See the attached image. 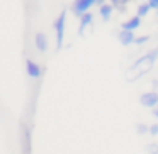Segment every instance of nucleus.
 Segmentation results:
<instances>
[{"mask_svg":"<svg viewBox=\"0 0 158 154\" xmlns=\"http://www.w3.org/2000/svg\"><path fill=\"white\" fill-rule=\"evenodd\" d=\"M156 59H158V48L153 49V51H150V53H146L143 58L136 59V61L131 65V68H129V71L134 73V76H131L129 80H131V81H134V80L141 78L143 75H146V73L150 71V68L155 65Z\"/></svg>","mask_w":158,"mask_h":154,"instance_id":"f257e3e1","label":"nucleus"},{"mask_svg":"<svg viewBox=\"0 0 158 154\" xmlns=\"http://www.w3.org/2000/svg\"><path fill=\"white\" fill-rule=\"evenodd\" d=\"M65 26H66V10H61L55 21V32H56V49H61L65 41Z\"/></svg>","mask_w":158,"mask_h":154,"instance_id":"f03ea898","label":"nucleus"},{"mask_svg":"<svg viewBox=\"0 0 158 154\" xmlns=\"http://www.w3.org/2000/svg\"><path fill=\"white\" fill-rule=\"evenodd\" d=\"M95 4L102 5L104 0H75V2H73L72 10H73V14H75V15H78V17H80V15H83L85 12H89L90 7L95 5Z\"/></svg>","mask_w":158,"mask_h":154,"instance_id":"7ed1b4c3","label":"nucleus"},{"mask_svg":"<svg viewBox=\"0 0 158 154\" xmlns=\"http://www.w3.org/2000/svg\"><path fill=\"white\" fill-rule=\"evenodd\" d=\"M26 73H27L29 78L38 80V78H41V75H43V68H41L39 63L34 61V59L27 58V59H26Z\"/></svg>","mask_w":158,"mask_h":154,"instance_id":"20e7f679","label":"nucleus"},{"mask_svg":"<svg viewBox=\"0 0 158 154\" xmlns=\"http://www.w3.org/2000/svg\"><path fill=\"white\" fill-rule=\"evenodd\" d=\"M139 103L143 107H148V109H155L158 105V93L155 92H146L139 97Z\"/></svg>","mask_w":158,"mask_h":154,"instance_id":"39448f33","label":"nucleus"},{"mask_svg":"<svg viewBox=\"0 0 158 154\" xmlns=\"http://www.w3.org/2000/svg\"><path fill=\"white\" fill-rule=\"evenodd\" d=\"M34 44H36V49H38L39 53H44L46 49H48V38H46L44 32H36Z\"/></svg>","mask_w":158,"mask_h":154,"instance_id":"423d86ee","label":"nucleus"},{"mask_svg":"<svg viewBox=\"0 0 158 154\" xmlns=\"http://www.w3.org/2000/svg\"><path fill=\"white\" fill-rule=\"evenodd\" d=\"M117 38H119V42H121L123 46L133 44L134 39H136V38H134V32H133V31H124V29L119 32V36H117Z\"/></svg>","mask_w":158,"mask_h":154,"instance_id":"0eeeda50","label":"nucleus"},{"mask_svg":"<svg viewBox=\"0 0 158 154\" xmlns=\"http://www.w3.org/2000/svg\"><path fill=\"white\" fill-rule=\"evenodd\" d=\"M139 26H141V17H139V15H134V17H131L129 21L123 22V29H124V31H136Z\"/></svg>","mask_w":158,"mask_h":154,"instance_id":"6e6552de","label":"nucleus"},{"mask_svg":"<svg viewBox=\"0 0 158 154\" xmlns=\"http://www.w3.org/2000/svg\"><path fill=\"white\" fill-rule=\"evenodd\" d=\"M92 21H94V15L90 14V12H85L83 15H80V27H78V32H80V34H83L85 27H89V26L92 24Z\"/></svg>","mask_w":158,"mask_h":154,"instance_id":"1a4fd4ad","label":"nucleus"},{"mask_svg":"<svg viewBox=\"0 0 158 154\" xmlns=\"http://www.w3.org/2000/svg\"><path fill=\"white\" fill-rule=\"evenodd\" d=\"M112 10H114L112 4H102L100 9H99V14H100V17H102L104 21H109V17L112 15Z\"/></svg>","mask_w":158,"mask_h":154,"instance_id":"9d476101","label":"nucleus"},{"mask_svg":"<svg viewBox=\"0 0 158 154\" xmlns=\"http://www.w3.org/2000/svg\"><path fill=\"white\" fill-rule=\"evenodd\" d=\"M110 4H112L114 9H117V10L123 12L124 9H126V5L129 4V0H110Z\"/></svg>","mask_w":158,"mask_h":154,"instance_id":"9b49d317","label":"nucleus"},{"mask_svg":"<svg viewBox=\"0 0 158 154\" xmlns=\"http://www.w3.org/2000/svg\"><path fill=\"white\" fill-rule=\"evenodd\" d=\"M150 10H151V9H150V5H148V4H141L139 7H138V14H136V15H139V17H144V15H146Z\"/></svg>","mask_w":158,"mask_h":154,"instance_id":"f8f14e48","label":"nucleus"},{"mask_svg":"<svg viewBox=\"0 0 158 154\" xmlns=\"http://www.w3.org/2000/svg\"><path fill=\"white\" fill-rule=\"evenodd\" d=\"M146 154H158V144L156 142L146 144Z\"/></svg>","mask_w":158,"mask_h":154,"instance_id":"ddd939ff","label":"nucleus"},{"mask_svg":"<svg viewBox=\"0 0 158 154\" xmlns=\"http://www.w3.org/2000/svg\"><path fill=\"white\" fill-rule=\"evenodd\" d=\"M148 129H150V127H148V125H144V124H138L136 132H138V134H146V132H148Z\"/></svg>","mask_w":158,"mask_h":154,"instance_id":"4468645a","label":"nucleus"},{"mask_svg":"<svg viewBox=\"0 0 158 154\" xmlns=\"http://www.w3.org/2000/svg\"><path fill=\"white\" fill-rule=\"evenodd\" d=\"M150 41V38H148V36H143V38H136L134 39V42H136V44H144V42H148Z\"/></svg>","mask_w":158,"mask_h":154,"instance_id":"2eb2a0df","label":"nucleus"},{"mask_svg":"<svg viewBox=\"0 0 158 154\" xmlns=\"http://www.w3.org/2000/svg\"><path fill=\"white\" fill-rule=\"evenodd\" d=\"M148 132H150L151 136H156V134H158V125H156V124H153V125H150V129H148Z\"/></svg>","mask_w":158,"mask_h":154,"instance_id":"dca6fc26","label":"nucleus"},{"mask_svg":"<svg viewBox=\"0 0 158 154\" xmlns=\"http://www.w3.org/2000/svg\"><path fill=\"white\" fill-rule=\"evenodd\" d=\"M148 5L150 9H158V0H148Z\"/></svg>","mask_w":158,"mask_h":154,"instance_id":"f3484780","label":"nucleus"},{"mask_svg":"<svg viewBox=\"0 0 158 154\" xmlns=\"http://www.w3.org/2000/svg\"><path fill=\"white\" fill-rule=\"evenodd\" d=\"M153 113H155V117H158V105L153 109Z\"/></svg>","mask_w":158,"mask_h":154,"instance_id":"a211bd4d","label":"nucleus"}]
</instances>
